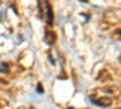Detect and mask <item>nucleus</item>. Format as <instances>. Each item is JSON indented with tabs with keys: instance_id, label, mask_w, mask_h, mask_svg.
<instances>
[]
</instances>
